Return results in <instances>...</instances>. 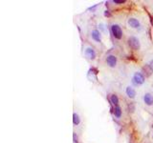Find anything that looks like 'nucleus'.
<instances>
[{"label":"nucleus","mask_w":153,"mask_h":143,"mask_svg":"<svg viewBox=\"0 0 153 143\" xmlns=\"http://www.w3.org/2000/svg\"><path fill=\"white\" fill-rule=\"evenodd\" d=\"M89 36H90L91 40L95 43V44H101L103 43V33H101L97 28H93L90 30L89 33Z\"/></svg>","instance_id":"nucleus-6"},{"label":"nucleus","mask_w":153,"mask_h":143,"mask_svg":"<svg viewBox=\"0 0 153 143\" xmlns=\"http://www.w3.org/2000/svg\"><path fill=\"white\" fill-rule=\"evenodd\" d=\"M126 25L127 27L131 30H140L142 28V23L139 18L135 16H130L126 20Z\"/></svg>","instance_id":"nucleus-7"},{"label":"nucleus","mask_w":153,"mask_h":143,"mask_svg":"<svg viewBox=\"0 0 153 143\" xmlns=\"http://www.w3.org/2000/svg\"><path fill=\"white\" fill-rule=\"evenodd\" d=\"M97 29L99 30V31L103 34V36H106V34H108V30H107V26L106 24L103 22V21H98L97 23Z\"/></svg>","instance_id":"nucleus-10"},{"label":"nucleus","mask_w":153,"mask_h":143,"mask_svg":"<svg viewBox=\"0 0 153 143\" xmlns=\"http://www.w3.org/2000/svg\"><path fill=\"white\" fill-rule=\"evenodd\" d=\"M127 44H128L130 49L134 52H139L142 49L141 40L137 36H134V34H131L127 37Z\"/></svg>","instance_id":"nucleus-4"},{"label":"nucleus","mask_w":153,"mask_h":143,"mask_svg":"<svg viewBox=\"0 0 153 143\" xmlns=\"http://www.w3.org/2000/svg\"><path fill=\"white\" fill-rule=\"evenodd\" d=\"M147 67H148V69H149V70L153 73V57L150 58V59L147 61Z\"/></svg>","instance_id":"nucleus-14"},{"label":"nucleus","mask_w":153,"mask_h":143,"mask_svg":"<svg viewBox=\"0 0 153 143\" xmlns=\"http://www.w3.org/2000/svg\"><path fill=\"white\" fill-rule=\"evenodd\" d=\"M82 54L84 58L87 59L88 61L90 62H94L98 58V53L95 50L94 47H92L89 44H84L82 47Z\"/></svg>","instance_id":"nucleus-2"},{"label":"nucleus","mask_w":153,"mask_h":143,"mask_svg":"<svg viewBox=\"0 0 153 143\" xmlns=\"http://www.w3.org/2000/svg\"><path fill=\"white\" fill-rule=\"evenodd\" d=\"M104 63L105 65L110 69H116L118 67V56L113 54H108L105 55L104 57Z\"/></svg>","instance_id":"nucleus-5"},{"label":"nucleus","mask_w":153,"mask_h":143,"mask_svg":"<svg viewBox=\"0 0 153 143\" xmlns=\"http://www.w3.org/2000/svg\"><path fill=\"white\" fill-rule=\"evenodd\" d=\"M151 138H152V141H153V133H152V135H151Z\"/></svg>","instance_id":"nucleus-17"},{"label":"nucleus","mask_w":153,"mask_h":143,"mask_svg":"<svg viewBox=\"0 0 153 143\" xmlns=\"http://www.w3.org/2000/svg\"><path fill=\"white\" fill-rule=\"evenodd\" d=\"M130 82H131V85H132L134 88L142 87V86H144L146 82V75H144V73L142 71L135 70L131 73Z\"/></svg>","instance_id":"nucleus-1"},{"label":"nucleus","mask_w":153,"mask_h":143,"mask_svg":"<svg viewBox=\"0 0 153 143\" xmlns=\"http://www.w3.org/2000/svg\"><path fill=\"white\" fill-rule=\"evenodd\" d=\"M125 94L131 100H134L137 97V91L132 85H126L125 87Z\"/></svg>","instance_id":"nucleus-8"},{"label":"nucleus","mask_w":153,"mask_h":143,"mask_svg":"<svg viewBox=\"0 0 153 143\" xmlns=\"http://www.w3.org/2000/svg\"><path fill=\"white\" fill-rule=\"evenodd\" d=\"M110 33L112 34V36L114 39H116L118 41H121L124 37V30L122 29V26L120 24H118L116 22L112 23L109 27Z\"/></svg>","instance_id":"nucleus-3"},{"label":"nucleus","mask_w":153,"mask_h":143,"mask_svg":"<svg viewBox=\"0 0 153 143\" xmlns=\"http://www.w3.org/2000/svg\"><path fill=\"white\" fill-rule=\"evenodd\" d=\"M73 140H74V143H79V137L76 133L73 134Z\"/></svg>","instance_id":"nucleus-16"},{"label":"nucleus","mask_w":153,"mask_h":143,"mask_svg":"<svg viewBox=\"0 0 153 143\" xmlns=\"http://www.w3.org/2000/svg\"><path fill=\"white\" fill-rule=\"evenodd\" d=\"M82 123V118H80L79 115L76 112L73 113V125L75 127H78Z\"/></svg>","instance_id":"nucleus-13"},{"label":"nucleus","mask_w":153,"mask_h":143,"mask_svg":"<svg viewBox=\"0 0 153 143\" xmlns=\"http://www.w3.org/2000/svg\"><path fill=\"white\" fill-rule=\"evenodd\" d=\"M152 94H153V87H152Z\"/></svg>","instance_id":"nucleus-18"},{"label":"nucleus","mask_w":153,"mask_h":143,"mask_svg":"<svg viewBox=\"0 0 153 143\" xmlns=\"http://www.w3.org/2000/svg\"><path fill=\"white\" fill-rule=\"evenodd\" d=\"M113 115L117 119H121L122 118V108L121 105L115 106L113 110Z\"/></svg>","instance_id":"nucleus-11"},{"label":"nucleus","mask_w":153,"mask_h":143,"mask_svg":"<svg viewBox=\"0 0 153 143\" xmlns=\"http://www.w3.org/2000/svg\"><path fill=\"white\" fill-rule=\"evenodd\" d=\"M109 100H110V102H111V104L114 107L120 105V99H119V97L116 94H110Z\"/></svg>","instance_id":"nucleus-12"},{"label":"nucleus","mask_w":153,"mask_h":143,"mask_svg":"<svg viewBox=\"0 0 153 143\" xmlns=\"http://www.w3.org/2000/svg\"><path fill=\"white\" fill-rule=\"evenodd\" d=\"M112 3L113 4H116V5H121V4L126 3V1H124V0H113Z\"/></svg>","instance_id":"nucleus-15"},{"label":"nucleus","mask_w":153,"mask_h":143,"mask_svg":"<svg viewBox=\"0 0 153 143\" xmlns=\"http://www.w3.org/2000/svg\"><path fill=\"white\" fill-rule=\"evenodd\" d=\"M143 103L146 107H153V94L150 92H146L144 93L143 97Z\"/></svg>","instance_id":"nucleus-9"}]
</instances>
